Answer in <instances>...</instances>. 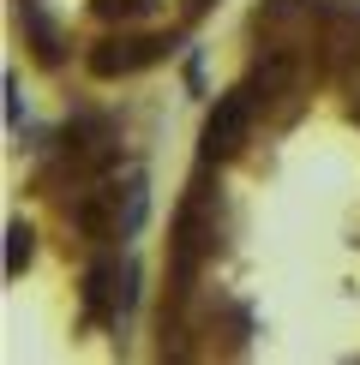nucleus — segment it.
Listing matches in <instances>:
<instances>
[{
	"label": "nucleus",
	"mask_w": 360,
	"mask_h": 365,
	"mask_svg": "<svg viewBox=\"0 0 360 365\" xmlns=\"http://www.w3.org/2000/svg\"><path fill=\"white\" fill-rule=\"evenodd\" d=\"M252 114H259V102H252L246 84L229 90V96H216V108L204 114V132H199V162L204 168L240 156V144H246V132H252Z\"/></svg>",
	"instance_id": "obj_1"
},
{
	"label": "nucleus",
	"mask_w": 360,
	"mask_h": 365,
	"mask_svg": "<svg viewBox=\"0 0 360 365\" xmlns=\"http://www.w3.org/2000/svg\"><path fill=\"white\" fill-rule=\"evenodd\" d=\"M132 306V264H120V257H90L84 269V317L90 324H114L120 312Z\"/></svg>",
	"instance_id": "obj_2"
},
{
	"label": "nucleus",
	"mask_w": 360,
	"mask_h": 365,
	"mask_svg": "<svg viewBox=\"0 0 360 365\" xmlns=\"http://www.w3.org/2000/svg\"><path fill=\"white\" fill-rule=\"evenodd\" d=\"M169 48H174L169 36H102L96 48L84 54V66L96 72V78H132V72L156 66Z\"/></svg>",
	"instance_id": "obj_3"
},
{
	"label": "nucleus",
	"mask_w": 360,
	"mask_h": 365,
	"mask_svg": "<svg viewBox=\"0 0 360 365\" xmlns=\"http://www.w3.org/2000/svg\"><path fill=\"white\" fill-rule=\"evenodd\" d=\"M19 24H24V42H30V54H36V60H49V66H54V60H60V48H66L60 24H54L49 12L36 6V0H24V6H19Z\"/></svg>",
	"instance_id": "obj_4"
},
{
	"label": "nucleus",
	"mask_w": 360,
	"mask_h": 365,
	"mask_svg": "<svg viewBox=\"0 0 360 365\" xmlns=\"http://www.w3.org/2000/svg\"><path fill=\"white\" fill-rule=\"evenodd\" d=\"M6 240H12V246H6V269H19L24 257H30V234H24V227H12Z\"/></svg>",
	"instance_id": "obj_5"
},
{
	"label": "nucleus",
	"mask_w": 360,
	"mask_h": 365,
	"mask_svg": "<svg viewBox=\"0 0 360 365\" xmlns=\"http://www.w3.org/2000/svg\"><path fill=\"white\" fill-rule=\"evenodd\" d=\"M204 6H210V0H186V12H204Z\"/></svg>",
	"instance_id": "obj_6"
}]
</instances>
